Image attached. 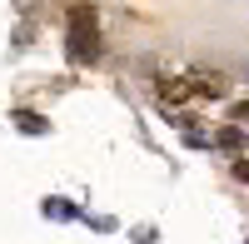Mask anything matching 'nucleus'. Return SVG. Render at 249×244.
<instances>
[{"mask_svg": "<svg viewBox=\"0 0 249 244\" xmlns=\"http://www.w3.org/2000/svg\"><path fill=\"white\" fill-rule=\"evenodd\" d=\"M70 60H75V65L100 60V20H95L90 5H75L70 10Z\"/></svg>", "mask_w": 249, "mask_h": 244, "instance_id": "1", "label": "nucleus"}, {"mask_svg": "<svg viewBox=\"0 0 249 244\" xmlns=\"http://www.w3.org/2000/svg\"><path fill=\"white\" fill-rule=\"evenodd\" d=\"M224 90H230V85H224L219 75H195V80H190V95H210V100H219Z\"/></svg>", "mask_w": 249, "mask_h": 244, "instance_id": "2", "label": "nucleus"}, {"mask_svg": "<svg viewBox=\"0 0 249 244\" xmlns=\"http://www.w3.org/2000/svg\"><path fill=\"white\" fill-rule=\"evenodd\" d=\"M219 145H224V150H239L244 135H239V130H219Z\"/></svg>", "mask_w": 249, "mask_h": 244, "instance_id": "4", "label": "nucleus"}, {"mask_svg": "<svg viewBox=\"0 0 249 244\" xmlns=\"http://www.w3.org/2000/svg\"><path fill=\"white\" fill-rule=\"evenodd\" d=\"M234 174H239L244 185H249V159H239V165H234Z\"/></svg>", "mask_w": 249, "mask_h": 244, "instance_id": "5", "label": "nucleus"}, {"mask_svg": "<svg viewBox=\"0 0 249 244\" xmlns=\"http://www.w3.org/2000/svg\"><path fill=\"white\" fill-rule=\"evenodd\" d=\"M184 95H190L184 80H164V85H160V100H184Z\"/></svg>", "mask_w": 249, "mask_h": 244, "instance_id": "3", "label": "nucleus"}]
</instances>
